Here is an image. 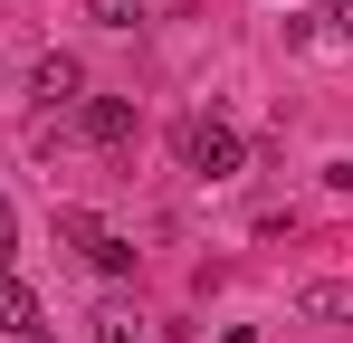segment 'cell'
Returning a JSON list of instances; mask_svg holds the SVG:
<instances>
[{"label": "cell", "instance_id": "obj_7", "mask_svg": "<svg viewBox=\"0 0 353 343\" xmlns=\"http://www.w3.org/2000/svg\"><path fill=\"white\" fill-rule=\"evenodd\" d=\"M96 29H143V0H86Z\"/></svg>", "mask_w": 353, "mask_h": 343}, {"label": "cell", "instance_id": "obj_3", "mask_svg": "<svg viewBox=\"0 0 353 343\" xmlns=\"http://www.w3.org/2000/svg\"><path fill=\"white\" fill-rule=\"evenodd\" d=\"M29 105H39V114H77V105H86V67L58 57V48L29 57Z\"/></svg>", "mask_w": 353, "mask_h": 343}, {"label": "cell", "instance_id": "obj_4", "mask_svg": "<svg viewBox=\"0 0 353 343\" xmlns=\"http://www.w3.org/2000/svg\"><path fill=\"white\" fill-rule=\"evenodd\" d=\"M296 315H305V324L353 334V277H305V286H296Z\"/></svg>", "mask_w": 353, "mask_h": 343}, {"label": "cell", "instance_id": "obj_10", "mask_svg": "<svg viewBox=\"0 0 353 343\" xmlns=\"http://www.w3.org/2000/svg\"><path fill=\"white\" fill-rule=\"evenodd\" d=\"M325 19H334V29H344V39H353V0H334V10H325Z\"/></svg>", "mask_w": 353, "mask_h": 343}, {"label": "cell", "instance_id": "obj_1", "mask_svg": "<svg viewBox=\"0 0 353 343\" xmlns=\"http://www.w3.org/2000/svg\"><path fill=\"white\" fill-rule=\"evenodd\" d=\"M172 153H181V172H201V181H239V172H248V134H239L230 114H181Z\"/></svg>", "mask_w": 353, "mask_h": 343}, {"label": "cell", "instance_id": "obj_2", "mask_svg": "<svg viewBox=\"0 0 353 343\" xmlns=\"http://www.w3.org/2000/svg\"><path fill=\"white\" fill-rule=\"evenodd\" d=\"M58 238L96 267V277H134V238H124V229H105L96 210H58Z\"/></svg>", "mask_w": 353, "mask_h": 343}, {"label": "cell", "instance_id": "obj_11", "mask_svg": "<svg viewBox=\"0 0 353 343\" xmlns=\"http://www.w3.org/2000/svg\"><path fill=\"white\" fill-rule=\"evenodd\" d=\"M220 343H258V334H248V324H230V334H220Z\"/></svg>", "mask_w": 353, "mask_h": 343}, {"label": "cell", "instance_id": "obj_8", "mask_svg": "<svg viewBox=\"0 0 353 343\" xmlns=\"http://www.w3.org/2000/svg\"><path fill=\"white\" fill-rule=\"evenodd\" d=\"M86 343H143V324H134L124 305H105V315H96V334H86Z\"/></svg>", "mask_w": 353, "mask_h": 343}, {"label": "cell", "instance_id": "obj_9", "mask_svg": "<svg viewBox=\"0 0 353 343\" xmlns=\"http://www.w3.org/2000/svg\"><path fill=\"white\" fill-rule=\"evenodd\" d=\"M10 258H19V210L0 200V267H10Z\"/></svg>", "mask_w": 353, "mask_h": 343}, {"label": "cell", "instance_id": "obj_6", "mask_svg": "<svg viewBox=\"0 0 353 343\" xmlns=\"http://www.w3.org/2000/svg\"><path fill=\"white\" fill-rule=\"evenodd\" d=\"M0 334H10V343H48V305L10 277V267H0Z\"/></svg>", "mask_w": 353, "mask_h": 343}, {"label": "cell", "instance_id": "obj_5", "mask_svg": "<svg viewBox=\"0 0 353 343\" xmlns=\"http://www.w3.org/2000/svg\"><path fill=\"white\" fill-rule=\"evenodd\" d=\"M77 134H86L96 153H124V143H134V105H124V96H86V105H77Z\"/></svg>", "mask_w": 353, "mask_h": 343}]
</instances>
